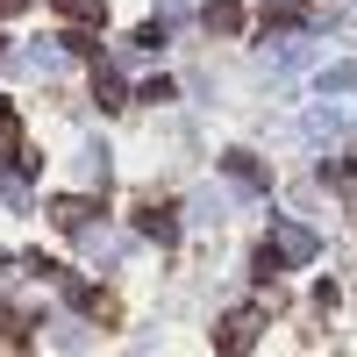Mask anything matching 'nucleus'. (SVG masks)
<instances>
[{
	"instance_id": "f257e3e1",
	"label": "nucleus",
	"mask_w": 357,
	"mask_h": 357,
	"mask_svg": "<svg viewBox=\"0 0 357 357\" xmlns=\"http://www.w3.org/2000/svg\"><path fill=\"white\" fill-rule=\"evenodd\" d=\"M272 250H279L286 264H307V257H314V229H301V222H279V229H272Z\"/></svg>"
},
{
	"instance_id": "20e7f679",
	"label": "nucleus",
	"mask_w": 357,
	"mask_h": 357,
	"mask_svg": "<svg viewBox=\"0 0 357 357\" xmlns=\"http://www.w3.org/2000/svg\"><path fill=\"white\" fill-rule=\"evenodd\" d=\"M86 215H93V200H79V193L50 200V222H57V229H86Z\"/></svg>"
},
{
	"instance_id": "f03ea898",
	"label": "nucleus",
	"mask_w": 357,
	"mask_h": 357,
	"mask_svg": "<svg viewBox=\"0 0 357 357\" xmlns=\"http://www.w3.org/2000/svg\"><path fill=\"white\" fill-rule=\"evenodd\" d=\"M250 343H257V314H229V321H222V336H215L222 357H243Z\"/></svg>"
},
{
	"instance_id": "39448f33",
	"label": "nucleus",
	"mask_w": 357,
	"mask_h": 357,
	"mask_svg": "<svg viewBox=\"0 0 357 357\" xmlns=\"http://www.w3.org/2000/svg\"><path fill=\"white\" fill-rule=\"evenodd\" d=\"M15 151H22V122L0 114V165H15Z\"/></svg>"
},
{
	"instance_id": "7ed1b4c3",
	"label": "nucleus",
	"mask_w": 357,
	"mask_h": 357,
	"mask_svg": "<svg viewBox=\"0 0 357 357\" xmlns=\"http://www.w3.org/2000/svg\"><path fill=\"white\" fill-rule=\"evenodd\" d=\"M136 229L151 236V243H172V236H178V222H172V207H158V200H151V207H136Z\"/></svg>"
},
{
	"instance_id": "423d86ee",
	"label": "nucleus",
	"mask_w": 357,
	"mask_h": 357,
	"mask_svg": "<svg viewBox=\"0 0 357 357\" xmlns=\"http://www.w3.org/2000/svg\"><path fill=\"white\" fill-rule=\"evenodd\" d=\"M357 86V65H336V72H321V93H350Z\"/></svg>"
}]
</instances>
